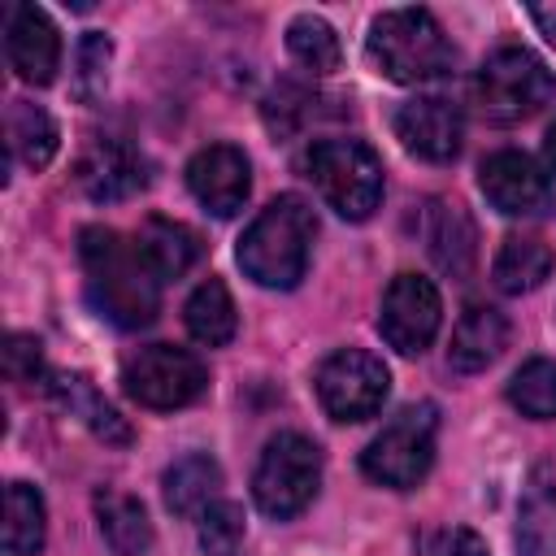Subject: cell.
<instances>
[{
  "mask_svg": "<svg viewBox=\"0 0 556 556\" xmlns=\"http://www.w3.org/2000/svg\"><path fill=\"white\" fill-rule=\"evenodd\" d=\"M78 261L87 274V295L100 308V317H109L122 330H139L156 321L161 282L135 252V243H126L109 226H87L78 230Z\"/></svg>",
  "mask_w": 556,
  "mask_h": 556,
  "instance_id": "6da1fadb",
  "label": "cell"
},
{
  "mask_svg": "<svg viewBox=\"0 0 556 556\" xmlns=\"http://www.w3.org/2000/svg\"><path fill=\"white\" fill-rule=\"evenodd\" d=\"M313 235H317V217L308 208V200L300 195H278L269 200L256 222L243 230L239 239V269L256 282V287H274L287 291L304 278L308 269V252H313Z\"/></svg>",
  "mask_w": 556,
  "mask_h": 556,
  "instance_id": "7a4b0ae2",
  "label": "cell"
},
{
  "mask_svg": "<svg viewBox=\"0 0 556 556\" xmlns=\"http://www.w3.org/2000/svg\"><path fill=\"white\" fill-rule=\"evenodd\" d=\"M365 52L374 61L378 74H387L391 83L404 87H421L434 83L452 70L456 52L439 26V17L430 9H387L369 22V39Z\"/></svg>",
  "mask_w": 556,
  "mask_h": 556,
  "instance_id": "3957f363",
  "label": "cell"
},
{
  "mask_svg": "<svg viewBox=\"0 0 556 556\" xmlns=\"http://www.w3.org/2000/svg\"><path fill=\"white\" fill-rule=\"evenodd\" d=\"M304 174L348 222H365L382 204V161L361 139H317L304 152Z\"/></svg>",
  "mask_w": 556,
  "mask_h": 556,
  "instance_id": "277c9868",
  "label": "cell"
},
{
  "mask_svg": "<svg viewBox=\"0 0 556 556\" xmlns=\"http://www.w3.org/2000/svg\"><path fill=\"white\" fill-rule=\"evenodd\" d=\"M434 434H439V408L434 404H408L400 408L361 452V469L369 482L408 491L417 486L434 465Z\"/></svg>",
  "mask_w": 556,
  "mask_h": 556,
  "instance_id": "5b68a950",
  "label": "cell"
},
{
  "mask_svg": "<svg viewBox=\"0 0 556 556\" xmlns=\"http://www.w3.org/2000/svg\"><path fill=\"white\" fill-rule=\"evenodd\" d=\"M317 486H321V447L295 430L274 434L252 473L256 508L274 521H287L313 504Z\"/></svg>",
  "mask_w": 556,
  "mask_h": 556,
  "instance_id": "8992f818",
  "label": "cell"
},
{
  "mask_svg": "<svg viewBox=\"0 0 556 556\" xmlns=\"http://www.w3.org/2000/svg\"><path fill=\"white\" fill-rule=\"evenodd\" d=\"M556 96V74L530 48H495L473 74V109L486 122H521Z\"/></svg>",
  "mask_w": 556,
  "mask_h": 556,
  "instance_id": "52a82bcc",
  "label": "cell"
},
{
  "mask_svg": "<svg viewBox=\"0 0 556 556\" xmlns=\"http://www.w3.org/2000/svg\"><path fill=\"white\" fill-rule=\"evenodd\" d=\"M122 382H126V395L143 408H182L191 400L204 395L208 387V369L195 352L187 348H174V343H152L143 352H135L122 369Z\"/></svg>",
  "mask_w": 556,
  "mask_h": 556,
  "instance_id": "ba28073f",
  "label": "cell"
},
{
  "mask_svg": "<svg viewBox=\"0 0 556 556\" xmlns=\"http://www.w3.org/2000/svg\"><path fill=\"white\" fill-rule=\"evenodd\" d=\"M391 391V374L374 352L339 348L317 369V400L334 421H365L382 408Z\"/></svg>",
  "mask_w": 556,
  "mask_h": 556,
  "instance_id": "9c48e42d",
  "label": "cell"
},
{
  "mask_svg": "<svg viewBox=\"0 0 556 556\" xmlns=\"http://www.w3.org/2000/svg\"><path fill=\"white\" fill-rule=\"evenodd\" d=\"M443 321V300L439 287L421 274H395L391 287L382 291V308H378V330L382 339L400 352V356H421Z\"/></svg>",
  "mask_w": 556,
  "mask_h": 556,
  "instance_id": "30bf717a",
  "label": "cell"
},
{
  "mask_svg": "<svg viewBox=\"0 0 556 556\" xmlns=\"http://www.w3.org/2000/svg\"><path fill=\"white\" fill-rule=\"evenodd\" d=\"M478 187L491 200V208H500L504 217H539L552 204V182L539 169L534 156L526 152H491L478 169Z\"/></svg>",
  "mask_w": 556,
  "mask_h": 556,
  "instance_id": "8fae6325",
  "label": "cell"
},
{
  "mask_svg": "<svg viewBox=\"0 0 556 556\" xmlns=\"http://www.w3.org/2000/svg\"><path fill=\"white\" fill-rule=\"evenodd\" d=\"M395 139L417 156V161H430V165H447L456 161L460 152V139H465V117L452 100L443 96H417L408 104L395 109Z\"/></svg>",
  "mask_w": 556,
  "mask_h": 556,
  "instance_id": "7c38bea8",
  "label": "cell"
},
{
  "mask_svg": "<svg viewBox=\"0 0 556 556\" xmlns=\"http://www.w3.org/2000/svg\"><path fill=\"white\" fill-rule=\"evenodd\" d=\"M187 187L191 195L213 213V217H235L248 204L252 191V165L235 143H208L191 156L187 165Z\"/></svg>",
  "mask_w": 556,
  "mask_h": 556,
  "instance_id": "4fadbf2b",
  "label": "cell"
},
{
  "mask_svg": "<svg viewBox=\"0 0 556 556\" xmlns=\"http://www.w3.org/2000/svg\"><path fill=\"white\" fill-rule=\"evenodd\" d=\"M4 52L22 83H52L61 65V35L39 4H13L4 22Z\"/></svg>",
  "mask_w": 556,
  "mask_h": 556,
  "instance_id": "5bb4252c",
  "label": "cell"
},
{
  "mask_svg": "<svg viewBox=\"0 0 556 556\" xmlns=\"http://www.w3.org/2000/svg\"><path fill=\"white\" fill-rule=\"evenodd\" d=\"M78 187L91 200H126L148 187V161L122 139H96L78 161Z\"/></svg>",
  "mask_w": 556,
  "mask_h": 556,
  "instance_id": "9a60e30c",
  "label": "cell"
},
{
  "mask_svg": "<svg viewBox=\"0 0 556 556\" xmlns=\"http://www.w3.org/2000/svg\"><path fill=\"white\" fill-rule=\"evenodd\" d=\"M508 348V317L491 304H473L465 308V317L452 330V348H447V365L456 374H478L486 369L500 352Z\"/></svg>",
  "mask_w": 556,
  "mask_h": 556,
  "instance_id": "2e32d148",
  "label": "cell"
},
{
  "mask_svg": "<svg viewBox=\"0 0 556 556\" xmlns=\"http://www.w3.org/2000/svg\"><path fill=\"white\" fill-rule=\"evenodd\" d=\"M517 556H556V473L534 465L517 504Z\"/></svg>",
  "mask_w": 556,
  "mask_h": 556,
  "instance_id": "e0dca14e",
  "label": "cell"
},
{
  "mask_svg": "<svg viewBox=\"0 0 556 556\" xmlns=\"http://www.w3.org/2000/svg\"><path fill=\"white\" fill-rule=\"evenodd\" d=\"M426 248H430V261L443 274L465 278L473 269V256H478V230H473L469 213L460 204L434 200L430 213H426Z\"/></svg>",
  "mask_w": 556,
  "mask_h": 556,
  "instance_id": "ac0fdd59",
  "label": "cell"
},
{
  "mask_svg": "<svg viewBox=\"0 0 556 556\" xmlns=\"http://www.w3.org/2000/svg\"><path fill=\"white\" fill-rule=\"evenodd\" d=\"M48 395L70 413V417H78L96 439H104V443H130V426H126V417L83 378V374H48Z\"/></svg>",
  "mask_w": 556,
  "mask_h": 556,
  "instance_id": "d6986e66",
  "label": "cell"
},
{
  "mask_svg": "<svg viewBox=\"0 0 556 556\" xmlns=\"http://www.w3.org/2000/svg\"><path fill=\"white\" fill-rule=\"evenodd\" d=\"M135 252L143 256V265L156 274V282L165 278H182L195 256H200V239L195 230H187L182 222H169V217H148L139 230H135Z\"/></svg>",
  "mask_w": 556,
  "mask_h": 556,
  "instance_id": "ffe728a7",
  "label": "cell"
},
{
  "mask_svg": "<svg viewBox=\"0 0 556 556\" xmlns=\"http://www.w3.org/2000/svg\"><path fill=\"white\" fill-rule=\"evenodd\" d=\"M552 265H556V252L539 235H508L495 252L491 278L504 295H526L552 278Z\"/></svg>",
  "mask_w": 556,
  "mask_h": 556,
  "instance_id": "44dd1931",
  "label": "cell"
},
{
  "mask_svg": "<svg viewBox=\"0 0 556 556\" xmlns=\"http://www.w3.org/2000/svg\"><path fill=\"white\" fill-rule=\"evenodd\" d=\"M161 486H165L169 513H178V517H200L213 500H222V495H217V491H222V465H217L208 452H191V456H182V460H174V465L165 469Z\"/></svg>",
  "mask_w": 556,
  "mask_h": 556,
  "instance_id": "7402d4cb",
  "label": "cell"
},
{
  "mask_svg": "<svg viewBox=\"0 0 556 556\" xmlns=\"http://www.w3.org/2000/svg\"><path fill=\"white\" fill-rule=\"evenodd\" d=\"M91 504H96L100 534L117 556H143L152 547V521H148V513L135 495L104 486V491H96Z\"/></svg>",
  "mask_w": 556,
  "mask_h": 556,
  "instance_id": "603a6c76",
  "label": "cell"
},
{
  "mask_svg": "<svg viewBox=\"0 0 556 556\" xmlns=\"http://www.w3.org/2000/svg\"><path fill=\"white\" fill-rule=\"evenodd\" d=\"M182 321H187L191 339L204 343V348L230 343V339H235V326H239V313H235V300H230L226 282H222V278H204V282L191 291V300H187V308H182Z\"/></svg>",
  "mask_w": 556,
  "mask_h": 556,
  "instance_id": "cb8c5ba5",
  "label": "cell"
},
{
  "mask_svg": "<svg viewBox=\"0 0 556 556\" xmlns=\"http://www.w3.org/2000/svg\"><path fill=\"white\" fill-rule=\"evenodd\" d=\"M48 534L43 495L30 482L4 486V556H35Z\"/></svg>",
  "mask_w": 556,
  "mask_h": 556,
  "instance_id": "d4e9b609",
  "label": "cell"
},
{
  "mask_svg": "<svg viewBox=\"0 0 556 556\" xmlns=\"http://www.w3.org/2000/svg\"><path fill=\"white\" fill-rule=\"evenodd\" d=\"M56 122L48 117V109L30 104V100H13L9 104V152L13 161H22L26 169H43L56 156Z\"/></svg>",
  "mask_w": 556,
  "mask_h": 556,
  "instance_id": "484cf974",
  "label": "cell"
},
{
  "mask_svg": "<svg viewBox=\"0 0 556 556\" xmlns=\"http://www.w3.org/2000/svg\"><path fill=\"white\" fill-rule=\"evenodd\" d=\"M287 48H291V56H295L304 70H313V74H334L339 61H343V48H339L334 26H330L326 17H317V13H300V17L287 26Z\"/></svg>",
  "mask_w": 556,
  "mask_h": 556,
  "instance_id": "4316f807",
  "label": "cell"
},
{
  "mask_svg": "<svg viewBox=\"0 0 556 556\" xmlns=\"http://www.w3.org/2000/svg\"><path fill=\"white\" fill-rule=\"evenodd\" d=\"M508 400L521 417H534V421H552L556 417V361L552 356H534L526 361L513 382H508Z\"/></svg>",
  "mask_w": 556,
  "mask_h": 556,
  "instance_id": "83f0119b",
  "label": "cell"
},
{
  "mask_svg": "<svg viewBox=\"0 0 556 556\" xmlns=\"http://www.w3.org/2000/svg\"><path fill=\"white\" fill-rule=\"evenodd\" d=\"M109 61H113V43L100 30H87L78 39V56H74V96L78 100H100L104 83H109Z\"/></svg>",
  "mask_w": 556,
  "mask_h": 556,
  "instance_id": "f1b7e54d",
  "label": "cell"
},
{
  "mask_svg": "<svg viewBox=\"0 0 556 556\" xmlns=\"http://www.w3.org/2000/svg\"><path fill=\"white\" fill-rule=\"evenodd\" d=\"M195 526H200V547L208 556H235L243 543V508L235 500H213L195 517Z\"/></svg>",
  "mask_w": 556,
  "mask_h": 556,
  "instance_id": "f546056e",
  "label": "cell"
},
{
  "mask_svg": "<svg viewBox=\"0 0 556 556\" xmlns=\"http://www.w3.org/2000/svg\"><path fill=\"white\" fill-rule=\"evenodd\" d=\"M4 374L13 382H35L43 374V352H39V339L35 334H9L4 339Z\"/></svg>",
  "mask_w": 556,
  "mask_h": 556,
  "instance_id": "4dcf8cb0",
  "label": "cell"
},
{
  "mask_svg": "<svg viewBox=\"0 0 556 556\" xmlns=\"http://www.w3.org/2000/svg\"><path fill=\"white\" fill-rule=\"evenodd\" d=\"M430 556H486V543L469 526H447L430 539Z\"/></svg>",
  "mask_w": 556,
  "mask_h": 556,
  "instance_id": "1f68e13d",
  "label": "cell"
},
{
  "mask_svg": "<svg viewBox=\"0 0 556 556\" xmlns=\"http://www.w3.org/2000/svg\"><path fill=\"white\" fill-rule=\"evenodd\" d=\"M530 22H534L539 35L556 48V4H530Z\"/></svg>",
  "mask_w": 556,
  "mask_h": 556,
  "instance_id": "d6a6232c",
  "label": "cell"
},
{
  "mask_svg": "<svg viewBox=\"0 0 556 556\" xmlns=\"http://www.w3.org/2000/svg\"><path fill=\"white\" fill-rule=\"evenodd\" d=\"M547 161H552V165H556V122H552V126H547Z\"/></svg>",
  "mask_w": 556,
  "mask_h": 556,
  "instance_id": "836d02e7",
  "label": "cell"
}]
</instances>
